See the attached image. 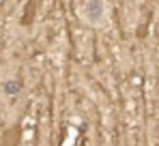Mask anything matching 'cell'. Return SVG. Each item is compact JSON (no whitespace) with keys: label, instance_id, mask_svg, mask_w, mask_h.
Here are the masks:
<instances>
[{"label":"cell","instance_id":"1","mask_svg":"<svg viewBox=\"0 0 159 146\" xmlns=\"http://www.w3.org/2000/svg\"><path fill=\"white\" fill-rule=\"evenodd\" d=\"M82 15L88 24L92 26H101L105 22V15H108V9H105V2L103 0H86L84 9H82Z\"/></svg>","mask_w":159,"mask_h":146},{"label":"cell","instance_id":"2","mask_svg":"<svg viewBox=\"0 0 159 146\" xmlns=\"http://www.w3.org/2000/svg\"><path fill=\"white\" fill-rule=\"evenodd\" d=\"M6 93H17V84H6Z\"/></svg>","mask_w":159,"mask_h":146}]
</instances>
